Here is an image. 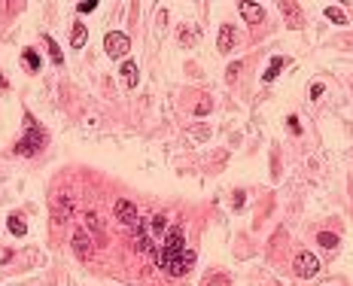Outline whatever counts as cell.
Segmentation results:
<instances>
[{
  "label": "cell",
  "mask_w": 353,
  "mask_h": 286,
  "mask_svg": "<svg viewBox=\"0 0 353 286\" xmlns=\"http://www.w3.org/2000/svg\"><path fill=\"white\" fill-rule=\"evenodd\" d=\"M46 146V131L37 125V119H25V137L16 143V155H25V158H31V155H37Z\"/></svg>",
  "instance_id": "obj_2"
},
{
  "label": "cell",
  "mask_w": 353,
  "mask_h": 286,
  "mask_svg": "<svg viewBox=\"0 0 353 286\" xmlns=\"http://www.w3.org/2000/svg\"><path fill=\"white\" fill-rule=\"evenodd\" d=\"M7 225H10V231H13L16 237H25V234H28V222H25L19 213H13V216L7 219Z\"/></svg>",
  "instance_id": "obj_14"
},
{
  "label": "cell",
  "mask_w": 353,
  "mask_h": 286,
  "mask_svg": "<svg viewBox=\"0 0 353 286\" xmlns=\"http://www.w3.org/2000/svg\"><path fill=\"white\" fill-rule=\"evenodd\" d=\"M234 207H244V192H241V189L234 192Z\"/></svg>",
  "instance_id": "obj_24"
},
{
  "label": "cell",
  "mask_w": 353,
  "mask_h": 286,
  "mask_svg": "<svg viewBox=\"0 0 353 286\" xmlns=\"http://www.w3.org/2000/svg\"><path fill=\"white\" fill-rule=\"evenodd\" d=\"M238 10H241V16H244L250 25H259V22H265V7H262V4L244 0V4H238Z\"/></svg>",
  "instance_id": "obj_7"
},
{
  "label": "cell",
  "mask_w": 353,
  "mask_h": 286,
  "mask_svg": "<svg viewBox=\"0 0 353 286\" xmlns=\"http://www.w3.org/2000/svg\"><path fill=\"white\" fill-rule=\"evenodd\" d=\"M46 43H49V55H52V61H55V64L61 67V64H64V55H61L58 43H55V40H52V37H46Z\"/></svg>",
  "instance_id": "obj_19"
},
{
  "label": "cell",
  "mask_w": 353,
  "mask_h": 286,
  "mask_svg": "<svg viewBox=\"0 0 353 286\" xmlns=\"http://www.w3.org/2000/svg\"><path fill=\"white\" fill-rule=\"evenodd\" d=\"M283 64H286V58H271V64H268V70L262 73V79H265V83H271V79H274V76H280Z\"/></svg>",
  "instance_id": "obj_15"
},
{
  "label": "cell",
  "mask_w": 353,
  "mask_h": 286,
  "mask_svg": "<svg viewBox=\"0 0 353 286\" xmlns=\"http://www.w3.org/2000/svg\"><path fill=\"white\" fill-rule=\"evenodd\" d=\"M95 10H98V0H86V4L76 7V13H83V16H86V13H95Z\"/></svg>",
  "instance_id": "obj_20"
},
{
  "label": "cell",
  "mask_w": 353,
  "mask_h": 286,
  "mask_svg": "<svg viewBox=\"0 0 353 286\" xmlns=\"http://www.w3.org/2000/svg\"><path fill=\"white\" fill-rule=\"evenodd\" d=\"M238 70H241V64H231V70H228V83H234V79H238Z\"/></svg>",
  "instance_id": "obj_23"
},
{
  "label": "cell",
  "mask_w": 353,
  "mask_h": 286,
  "mask_svg": "<svg viewBox=\"0 0 353 286\" xmlns=\"http://www.w3.org/2000/svg\"><path fill=\"white\" fill-rule=\"evenodd\" d=\"M86 40H89L86 25H83V22H76V25L70 28V46H73V49H83V46H86Z\"/></svg>",
  "instance_id": "obj_12"
},
{
  "label": "cell",
  "mask_w": 353,
  "mask_h": 286,
  "mask_svg": "<svg viewBox=\"0 0 353 286\" xmlns=\"http://www.w3.org/2000/svg\"><path fill=\"white\" fill-rule=\"evenodd\" d=\"M22 67L28 73H37V70H40V55H37L34 49H22Z\"/></svg>",
  "instance_id": "obj_13"
},
{
  "label": "cell",
  "mask_w": 353,
  "mask_h": 286,
  "mask_svg": "<svg viewBox=\"0 0 353 286\" xmlns=\"http://www.w3.org/2000/svg\"><path fill=\"white\" fill-rule=\"evenodd\" d=\"M317 240H320V247H326V250H335L338 247V234L335 231H320Z\"/></svg>",
  "instance_id": "obj_16"
},
{
  "label": "cell",
  "mask_w": 353,
  "mask_h": 286,
  "mask_svg": "<svg viewBox=\"0 0 353 286\" xmlns=\"http://www.w3.org/2000/svg\"><path fill=\"white\" fill-rule=\"evenodd\" d=\"M234 46H238V31L225 25V28L219 31V52H228V49H234Z\"/></svg>",
  "instance_id": "obj_10"
},
{
  "label": "cell",
  "mask_w": 353,
  "mask_h": 286,
  "mask_svg": "<svg viewBox=\"0 0 353 286\" xmlns=\"http://www.w3.org/2000/svg\"><path fill=\"white\" fill-rule=\"evenodd\" d=\"M70 247H73V253L80 256L83 262H89V259H92V234H89L86 228H76L73 237H70Z\"/></svg>",
  "instance_id": "obj_6"
},
{
  "label": "cell",
  "mask_w": 353,
  "mask_h": 286,
  "mask_svg": "<svg viewBox=\"0 0 353 286\" xmlns=\"http://www.w3.org/2000/svg\"><path fill=\"white\" fill-rule=\"evenodd\" d=\"M195 250H186L183 240V228H168L165 231V250L159 253V265L171 274V277H183L192 265H195Z\"/></svg>",
  "instance_id": "obj_1"
},
{
  "label": "cell",
  "mask_w": 353,
  "mask_h": 286,
  "mask_svg": "<svg viewBox=\"0 0 353 286\" xmlns=\"http://www.w3.org/2000/svg\"><path fill=\"white\" fill-rule=\"evenodd\" d=\"M119 79H122L128 89H134L137 79H140V76H137V64H134V61H125V64L119 67Z\"/></svg>",
  "instance_id": "obj_11"
},
{
  "label": "cell",
  "mask_w": 353,
  "mask_h": 286,
  "mask_svg": "<svg viewBox=\"0 0 353 286\" xmlns=\"http://www.w3.org/2000/svg\"><path fill=\"white\" fill-rule=\"evenodd\" d=\"M104 49H107L110 58H122V55H128V49H131V40H128V34H122V31H110V34L104 37Z\"/></svg>",
  "instance_id": "obj_3"
},
{
  "label": "cell",
  "mask_w": 353,
  "mask_h": 286,
  "mask_svg": "<svg viewBox=\"0 0 353 286\" xmlns=\"http://www.w3.org/2000/svg\"><path fill=\"white\" fill-rule=\"evenodd\" d=\"M113 210H116V219H119L122 225H131L134 231L140 228V213H137V207H134V204H131L128 198H119Z\"/></svg>",
  "instance_id": "obj_4"
},
{
  "label": "cell",
  "mask_w": 353,
  "mask_h": 286,
  "mask_svg": "<svg viewBox=\"0 0 353 286\" xmlns=\"http://www.w3.org/2000/svg\"><path fill=\"white\" fill-rule=\"evenodd\" d=\"M204 113H210V101H201L198 107H195V116H204Z\"/></svg>",
  "instance_id": "obj_22"
},
{
  "label": "cell",
  "mask_w": 353,
  "mask_h": 286,
  "mask_svg": "<svg viewBox=\"0 0 353 286\" xmlns=\"http://www.w3.org/2000/svg\"><path fill=\"white\" fill-rule=\"evenodd\" d=\"M317 271H320V259L313 256L310 250H301V253L295 256V274H298V277L307 280V277H313Z\"/></svg>",
  "instance_id": "obj_5"
},
{
  "label": "cell",
  "mask_w": 353,
  "mask_h": 286,
  "mask_svg": "<svg viewBox=\"0 0 353 286\" xmlns=\"http://www.w3.org/2000/svg\"><path fill=\"white\" fill-rule=\"evenodd\" d=\"M280 13L286 16V22H289L292 28H295V25H298V19H301V13L295 10V4H280Z\"/></svg>",
  "instance_id": "obj_17"
},
{
  "label": "cell",
  "mask_w": 353,
  "mask_h": 286,
  "mask_svg": "<svg viewBox=\"0 0 353 286\" xmlns=\"http://www.w3.org/2000/svg\"><path fill=\"white\" fill-rule=\"evenodd\" d=\"M320 95H323V86L313 83V86H310V101H320Z\"/></svg>",
  "instance_id": "obj_21"
},
{
  "label": "cell",
  "mask_w": 353,
  "mask_h": 286,
  "mask_svg": "<svg viewBox=\"0 0 353 286\" xmlns=\"http://www.w3.org/2000/svg\"><path fill=\"white\" fill-rule=\"evenodd\" d=\"M86 225H89V231H92V240H95V243H104V222L98 219L95 210H86Z\"/></svg>",
  "instance_id": "obj_9"
},
{
  "label": "cell",
  "mask_w": 353,
  "mask_h": 286,
  "mask_svg": "<svg viewBox=\"0 0 353 286\" xmlns=\"http://www.w3.org/2000/svg\"><path fill=\"white\" fill-rule=\"evenodd\" d=\"M70 213H73V195H70V192H64V195L58 198V204H55V222L70 219Z\"/></svg>",
  "instance_id": "obj_8"
},
{
  "label": "cell",
  "mask_w": 353,
  "mask_h": 286,
  "mask_svg": "<svg viewBox=\"0 0 353 286\" xmlns=\"http://www.w3.org/2000/svg\"><path fill=\"white\" fill-rule=\"evenodd\" d=\"M326 19L335 22V25H344V22H347V16H344L341 7H326Z\"/></svg>",
  "instance_id": "obj_18"
}]
</instances>
